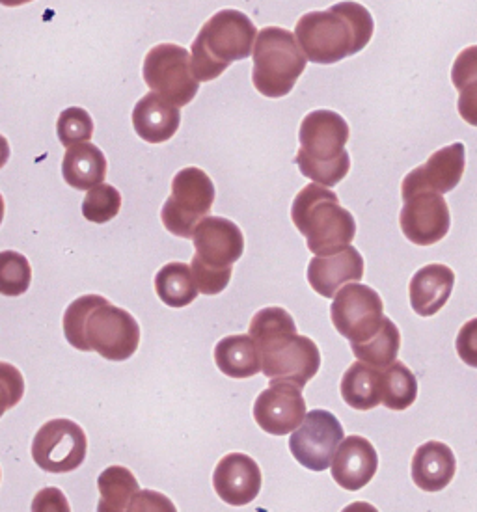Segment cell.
Wrapping results in <instances>:
<instances>
[{"mask_svg": "<svg viewBox=\"0 0 477 512\" xmlns=\"http://www.w3.org/2000/svg\"><path fill=\"white\" fill-rule=\"evenodd\" d=\"M248 336L254 339L261 373L274 382L304 388L321 367V352L310 337L300 336L295 319L284 308H263L252 321Z\"/></svg>", "mask_w": 477, "mask_h": 512, "instance_id": "1", "label": "cell"}, {"mask_svg": "<svg viewBox=\"0 0 477 512\" xmlns=\"http://www.w3.org/2000/svg\"><path fill=\"white\" fill-rule=\"evenodd\" d=\"M64 336L77 351L97 352L109 362L129 360L140 345L137 319L105 297L84 295L64 313Z\"/></svg>", "mask_w": 477, "mask_h": 512, "instance_id": "2", "label": "cell"}, {"mask_svg": "<svg viewBox=\"0 0 477 512\" xmlns=\"http://www.w3.org/2000/svg\"><path fill=\"white\" fill-rule=\"evenodd\" d=\"M375 23L366 6L338 2L327 12H310L299 19L295 38L302 53L314 64L330 66L368 47Z\"/></svg>", "mask_w": 477, "mask_h": 512, "instance_id": "3", "label": "cell"}, {"mask_svg": "<svg viewBox=\"0 0 477 512\" xmlns=\"http://www.w3.org/2000/svg\"><path fill=\"white\" fill-rule=\"evenodd\" d=\"M349 136V125L338 112H310L300 123V149L295 157L302 176L327 189L340 185L351 170V157L345 149Z\"/></svg>", "mask_w": 477, "mask_h": 512, "instance_id": "4", "label": "cell"}, {"mask_svg": "<svg viewBox=\"0 0 477 512\" xmlns=\"http://www.w3.org/2000/svg\"><path fill=\"white\" fill-rule=\"evenodd\" d=\"M291 220L315 256L338 254L355 241V216L341 207L340 198L332 190L317 183L306 185L295 196Z\"/></svg>", "mask_w": 477, "mask_h": 512, "instance_id": "5", "label": "cell"}, {"mask_svg": "<svg viewBox=\"0 0 477 512\" xmlns=\"http://www.w3.org/2000/svg\"><path fill=\"white\" fill-rule=\"evenodd\" d=\"M258 28L239 10H222L205 23L192 41V73L198 82L219 79L233 62L254 53Z\"/></svg>", "mask_w": 477, "mask_h": 512, "instance_id": "6", "label": "cell"}, {"mask_svg": "<svg viewBox=\"0 0 477 512\" xmlns=\"http://www.w3.org/2000/svg\"><path fill=\"white\" fill-rule=\"evenodd\" d=\"M196 254L191 270L202 295H219L232 280L233 263L245 252V237L239 226L222 216H207L192 235Z\"/></svg>", "mask_w": 477, "mask_h": 512, "instance_id": "7", "label": "cell"}, {"mask_svg": "<svg viewBox=\"0 0 477 512\" xmlns=\"http://www.w3.org/2000/svg\"><path fill=\"white\" fill-rule=\"evenodd\" d=\"M308 64L295 34L286 28H261L254 45L252 82L259 94L280 99L291 94Z\"/></svg>", "mask_w": 477, "mask_h": 512, "instance_id": "8", "label": "cell"}, {"mask_svg": "<svg viewBox=\"0 0 477 512\" xmlns=\"http://www.w3.org/2000/svg\"><path fill=\"white\" fill-rule=\"evenodd\" d=\"M215 203V185L200 168H183L172 181V194L163 205L164 228L181 239H192L198 224L209 216Z\"/></svg>", "mask_w": 477, "mask_h": 512, "instance_id": "9", "label": "cell"}, {"mask_svg": "<svg viewBox=\"0 0 477 512\" xmlns=\"http://www.w3.org/2000/svg\"><path fill=\"white\" fill-rule=\"evenodd\" d=\"M142 77L151 92L163 95L176 107H187L200 90L192 73L191 53L174 43H161L144 58Z\"/></svg>", "mask_w": 477, "mask_h": 512, "instance_id": "10", "label": "cell"}, {"mask_svg": "<svg viewBox=\"0 0 477 512\" xmlns=\"http://www.w3.org/2000/svg\"><path fill=\"white\" fill-rule=\"evenodd\" d=\"M334 328L351 345L366 343L381 330L384 323V302L377 291L364 283L341 287L330 306Z\"/></svg>", "mask_w": 477, "mask_h": 512, "instance_id": "11", "label": "cell"}, {"mask_svg": "<svg viewBox=\"0 0 477 512\" xmlns=\"http://www.w3.org/2000/svg\"><path fill=\"white\" fill-rule=\"evenodd\" d=\"M88 440L81 425L66 418L41 425L32 442V459L47 473L75 472L86 459Z\"/></svg>", "mask_w": 477, "mask_h": 512, "instance_id": "12", "label": "cell"}, {"mask_svg": "<svg viewBox=\"0 0 477 512\" xmlns=\"http://www.w3.org/2000/svg\"><path fill=\"white\" fill-rule=\"evenodd\" d=\"M343 440L345 432L340 419L328 410H312L306 414L299 429L291 432L289 451L306 470L325 472L332 466Z\"/></svg>", "mask_w": 477, "mask_h": 512, "instance_id": "13", "label": "cell"}, {"mask_svg": "<svg viewBox=\"0 0 477 512\" xmlns=\"http://www.w3.org/2000/svg\"><path fill=\"white\" fill-rule=\"evenodd\" d=\"M399 226L410 243L433 246L440 243L451 226L450 207L438 192L414 194L399 215Z\"/></svg>", "mask_w": 477, "mask_h": 512, "instance_id": "14", "label": "cell"}, {"mask_svg": "<svg viewBox=\"0 0 477 512\" xmlns=\"http://www.w3.org/2000/svg\"><path fill=\"white\" fill-rule=\"evenodd\" d=\"M306 418V401L302 390L289 382H274L261 391L254 403V419L261 431L286 436L297 431Z\"/></svg>", "mask_w": 477, "mask_h": 512, "instance_id": "15", "label": "cell"}, {"mask_svg": "<svg viewBox=\"0 0 477 512\" xmlns=\"http://www.w3.org/2000/svg\"><path fill=\"white\" fill-rule=\"evenodd\" d=\"M464 174V146L455 142L448 148L435 151L425 164L407 174L401 185L403 200H409L420 192L446 194L455 189Z\"/></svg>", "mask_w": 477, "mask_h": 512, "instance_id": "16", "label": "cell"}, {"mask_svg": "<svg viewBox=\"0 0 477 512\" xmlns=\"http://www.w3.org/2000/svg\"><path fill=\"white\" fill-rule=\"evenodd\" d=\"M263 477L258 462L245 453H232L220 459L213 472V486L219 498L232 507H245L258 498Z\"/></svg>", "mask_w": 477, "mask_h": 512, "instance_id": "17", "label": "cell"}, {"mask_svg": "<svg viewBox=\"0 0 477 512\" xmlns=\"http://www.w3.org/2000/svg\"><path fill=\"white\" fill-rule=\"evenodd\" d=\"M379 470V455L364 436H347L332 460V479L349 492L362 490Z\"/></svg>", "mask_w": 477, "mask_h": 512, "instance_id": "18", "label": "cell"}, {"mask_svg": "<svg viewBox=\"0 0 477 512\" xmlns=\"http://www.w3.org/2000/svg\"><path fill=\"white\" fill-rule=\"evenodd\" d=\"M364 278V257L355 246H347L332 256H315L308 265V283L317 295L334 298L345 283Z\"/></svg>", "mask_w": 477, "mask_h": 512, "instance_id": "19", "label": "cell"}, {"mask_svg": "<svg viewBox=\"0 0 477 512\" xmlns=\"http://www.w3.org/2000/svg\"><path fill=\"white\" fill-rule=\"evenodd\" d=\"M455 285V272L440 265H425L418 270L409 285L410 306L420 317H433L446 306Z\"/></svg>", "mask_w": 477, "mask_h": 512, "instance_id": "20", "label": "cell"}, {"mask_svg": "<svg viewBox=\"0 0 477 512\" xmlns=\"http://www.w3.org/2000/svg\"><path fill=\"white\" fill-rule=\"evenodd\" d=\"M181 125L179 107L166 101L163 95H144L133 110V127L142 140L150 144H163L178 133Z\"/></svg>", "mask_w": 477, "mask_h": 512, "instance_id": "21", "label": "cell"}, {"mask_svg": "<svg viewBox=\"0 0 477 512\" xmlns=\"http://www.w3.org/2000/svg\"><path fill=\"white\" fill-rule=\"evenodd\" d=\"M457 472V459L442 442L420 445L412 457V481L423 492H440L450 485Z\"/></svg>", "mask_w": 477, "mask_h": 512, "instance_id": "22", "label": "cell"}, {"mask_svg": "<svg viewBox=\"0 0 477 512\" xmlns=\"http://www.w3.org/2000/svg\"><path fill=\"white\" fill-rule=\"evenodd\" d=\"M62 176L75 190L96 189L107 177V157L90 142L71 146L62 161Z\"/></svg>", "mask_w": 477, "mask_h": 512, "instance_id": "23", "label": "cell"}, {"mask_svg": "<svg viewBox=\"0 0 477 512\" xmlns=\"http://www.w3.org/2000/svg\"><path fill=\"white\" fill-rule=\"evenodd\" d=\"M341 397L353 410H373L382 403L381 369L362 362L351 365L341 378Z\"/></svg>", "mask_w": 477, "mask_h": 512, "instance_id": "24", "label": "cell"}, {"mask_svg": "<svg viewBox=\"0 0 477 512\" xmlns=\"http://www.w3.org/2000/svg\"><path fill=\"white\" fill-rule=\"evenodd\" d=\"M215 362L226 377L245 380L261 371L258 347L254 339L245 334L220 339L215 347Z\"/></svg>", "mask_w": 477, "mask_h": 512, "instance_id": "25", "label": "cell"}, {"mask_svg": "<svg viewBox=\"0 0 477 512\" xmlns=\"http://www.w3.org/2000/svg\"><path fill=\"white\" fill-rule=\"evenodd\" d=\"M155 291L157 297L170 308H185L192 304L200 291L194 282L191 265L187 263H168L155 276Z\"/></svg>", "mask_w": 477, "mask_h": 512, "instance_id": "26", "label": "cell"}, {"mask_svg": "<svg viewBox=\"0 0 477 512\" xmlns=\"http://www.w3.org/2000/svg\"><path fill=\"white\" fill-rule=\"evenodd\" d=\"M101 499L97 512H127L133 498L140 492L137 477L123 466H109L97 479Z\"/></svg>", "mask_w": 477, "mask_h": 512, "instance_id": "27", "label": "cell"}, {"mask_svg": "<svg viewBox=\"0 0 477 512\" xmlns=\"http://www.w3.org/2000/svg\"><path fill=\"white\" fill-rule=\"evenodd\" d=\"M351 349L362 364L386 369L397 360V354L401 349V332L392 319L384 317L381 330L375 336L368 339L366 343L351 345Z\"/></svg>", "mask_w": 477, "mask_h": 512, "instance_id": "28", "label": "cell"}, {"mask_svg": "<svg viewBox=\"0 0 477 512\" xmlns=\"http://www.w3.org/2000/svg\"><path fill=\"white\" fill-rule=\"evenodd\" d=\"M418 378L403 362H394L382 373V405L388 410H407L416 403Z\"/></svg>", "mask_w": 477, "mask_h": 512, "instance_id": "29", "label": "cell"}, {"mask_svg": "<svg viewBox=\"0 0 477 512\" xmlns=\"http://www.w3.org/2000/svg\"><path fill=\"white\" fill-rule=\"evenodd\" d=\"M32 282V267L27 257L14 250L0 252V295L21 297Z\"/></svg>", "mask_w": 477, "mask_h": 512, "instance_id": "30", "label": "cell"}, {"mask_svg": "<svg viewBox=\"0 0 477 512\" xmlns=\"http://www.w3.org/2000/svg\"><path fill=\"white\" fill-rule=\"evenodd\" d=\"M122 209V194L120 190L107 183L97 185L96 189L88 190L82 202V215L88 222L107 224L116 218Z\"/></svg>", "mask_w": 477, "mask_h": 512, "instance_id": "31", "label": "cell"}, {"mask_svg": "<svg viewBox=\"0 0 477 512\" xmlns=\"http://www.w3.org/2000/svg\"><path fill=\"white\" fill-rule=\"evenodd\" d=\"M56 135L64 148L90 142L94 136V120L88 110L81 107H69L60 112L56 123Z\"/></svg>", "mask_w": 477, "mask_h": 512, "instance_id": "32", "label": "cell"}, {"mask_svg": "<svg viewBox=\"0 0 477 512\" xmlns=\"http://www.w3.org/2000/svg\"><path fill=\"white\" fill-rule=\"evenodd\" d=\"M25 395V378L12 364L0 362V418L21 403Z\"/></svg>", "mask_w": 477, "mask_h": 512, "instance_id": "33", "label": "cell"}, {"mask_svg": "<svg viewBox=\"0 0 477 512\" xmlns=\"http://www.w3.org/2000/svg\"><path fill=\"white\" fill-rule=\"evenodd\" d=\"M477 81V45L464 49L463 53L455 58L451 68V82L457 90H461L464 84Z\"/></svg>", "mask_w": 477, "mask_h": 512, "instance_id": "34", "label": "cell"}, {"mask_svg": "<svg viewBox=\"0 0 477 512\" xmlns=\"http://www.w3.org/2000/svg\"><path fill=\"white\" fill-rule=\"evenodd\" d=\"M127 512H178L172 499L155 490H140L131 501Z\"/></svg>", "mask_w": 477, "mask_h": 512, "instance_id": "35", "label": "cell"}, {"mask_svg": "<svg viewBox=\"0 0 477 512\" xmlns=\"http://www.w3.org/2000/svg\"><path fill=\"white\" fill-rule=\"evenodd\" d=\"M32 512H71L68 499L64 492L56 486L41 488L40 492L32 499Z\"/></svg>", "mask_w": 477, "mask_h": 512, "instance_id": "36", "label": "cell"}, {"mask_svg": "<svg viewBox=\"0 0 477 512\" xmlns=\"http://www.w3.org/2000/svg\"><path fill=\"white\" fill-rule=\"evenodd\" d=\"M455 349L464 364L477 367V317L463 324L455 341Z\"/></svg>", "mask_w": 477, "mask_h": 512, "instance_id": "37", "label": "cell"}, {"mask_svg": "<svg viewBox=\"0 0 477 512\" xmlns=\"http://www.w3.org/2000/svg\"><path fill=\"white\" fill-rule=\"evenodd\" d=\"M457 107L464 122L477 127V81L468 82L459 90Z\"/></svg>", "mask_w": 477, "mask_h": 512, "instance_id": "38", "label": "cell"}, {"mask_svg": "<svg viewBox=\"0 0 477 512\" xmlns=\"http://www.w3.org/2000/svg\"><path fill=\"white\" fill-rule=\"evenodd\" d=\"M341 512H379L371 503H366V501H355V503H351V505H347L345 509Z\"/></svg>", "mask_w": 477, "mask_h": 512, "instance_id": "39", "label": "cell"}, {"mask_svg": "<svg viewBox=\"0 0 477 512\" xmlns=\"http://www.w3.org/2000/svg\"><path fill=\"white\" fill-rule=\"evenodd\" d=\"M8 159H10V144L4 136L0 135V170L6 166Z\"/></svg>", "mask_w": 477, "mask_h": 512, "instance_id": "40", "label": "cell"}, {"mask_svg": "<svg viewBox=\"0 0 477 512\" xmlns=\"http://www.w3.org/2000/svg\"><path fill=\"white\" fill-rule=\"evenodd\" d=\"M28 2H34V0H0L2 6H8V8H17V6H23Z\"/></svg>", "mask_w": 477, "mask_h": 512, "instance_id": "41", "label": "cell"}, {"mask_svg": "<svg viewBox=\"0 0 477 512\" xmlns=\"http://www.w3.org/2000/svg\"><path fill=\"white\" fill-rule=\"evenodd\" d=\"M4 211H6V205H4V198H2V194H0V224H2V220H4Z\"/></svg>", "mask_w": 477, "mask_h": 512, "instance_id": "42", "label": "cell"}, {"mask_svg": "<svg viewBox=\"0 0 477 512\" xmlns=\"http://www.w3.org/2000/svg\"><path fill=\"white\" fill-rule=\"evenodd\" d=\"M0 477H2V472H0Z\"/></svg>", "mask_w": 477, "mask_h": 512, "instance_id": "43", "label": "cell"}]
</instances>
